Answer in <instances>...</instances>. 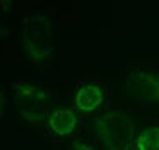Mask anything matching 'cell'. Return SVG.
<instances>
[{"label": "cell", "mask_w": 159, "mask_h": 150, "mask_svg": "<svg viewBox=\"0 0 159 150\" xmlns=\"http://www.w3.org/2000/svg\"><path fill=\"white\" fill-rule=\"evenodd\" d=\"M21 44L31 65L48 63L57 51V36L52 19L41 10L24 15L21 24Z\"/></svg>", "instance_id": "cell-1"}, {"label": "cell", "mask_w": 159, "mask_h": 150, "mask_svg": "<svg viewBox=\"0 0 159 150\" xmlns=\"http://www.w3.org/2000/svg\"><path fill=\"white\" fill-rule=\"evenodd\" d=\"M12 108L29 126L46 125L52 114V94L33 78H19L12 85Z\"/></svg>", "instance_id": "cell-2"}, {"label": "cell", "mask_w": 159, "mask_h": 150, "mask_svg": "<svg viewBox=\"0 0 159 150\" xmlns=\"http://www.w3.org/2000/svg\"><path fill=\"white\" fill-rule=\"evenodd\" d=\"M93 133L103 150H130L135 135V121L123 109L99 114L93 119Z\"/></svg>", "instance_id": "cell-3"}, {"label": "cell", "mask_w": 159, "mask_h": 150, "mask_svg": "<svg viewBox=\"0 0 159 150\" xmlns=\"http://www.w3.org/2000/svg\"><path fill=\"white\" fill-rule=\"evenodd\" d=\"M125 89L142 104L159 102V72L149 68H134L125 77Z\"/></svg>", "instance_id": "cell-4"}, {"label": "cell", "mask_w": 159, "mask_h": 150, "mask_svg": "<svg viewBox=\"0 0 159 150\" xmlns=\"http://www.w3.org/2000/svg\"><path fill=\"white\" fill-rule=\"evenodd\" d=\"M104 102H106V92L99 84H94V82L80 84L74 95L75 113H80L84 116L99 114Z\"/></svg>", "instance_id": "cell-5"}, {"label": "cell", "mask_w": 159, "mask_h": 150, "mask_svg": "<svg viewBox=\"0 0 159 150\" xmlns=\"http://www.w3.org/2000/svg\"><path fill=\"white\" fill-rule=\"evenodd\" d=\"M46 130L52 133V136L57 138H70V136H75V133L80 130V118L75 109H53L46 121Z\"/></svg>", "instance_id": "cell-6"}, {"label": "cell", "mask_w": 159, "mask_h": 150, "mask_svg": "<svg viewBox=\"0 0 159 150\" xmlns=\"http://www.w3.org/2000/svg\"><path fill=\"white\" fill-rule=\"evenodd\" d=\"M130 150H159V123L139 128L134 135Z\"/></svg>", "instance_id": "cell-7"}, {"label": "cell", "mask_w": 159, "mask_h": 150, "mask_svg": "<svg viewBox=\"0 0 159 150\" xmlns=\"http://www.w3.org/2000/svg\"><path fill=\"white\" fill-rule=\"evenodd\" d=\"M69 150H99L94 145H91L89 142H84V140H74L69 145Z\"/></svg>", "instance_id": "cell-8"}, {"label": "cell", "mask_w": 159, "mask_h": 150, "mask_svg": "<svg viewBox=\"0 0 159 150\" xmlns=\"http://www.w3.org/2000/svg\"><path fill=\"white\" fill-rule=\"evenodd\" d=\"M5 111H7V95H5L4 89L0 87V119L4 118Z\"/></svg>", "instance_id": "cell-9"}]
</instances>
